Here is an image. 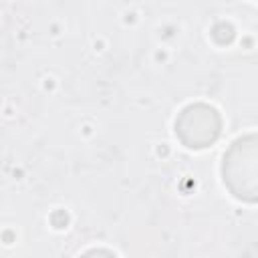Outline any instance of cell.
Instances as JSON below:
<instances>
[{
  "instance_id": "3",
  "label": "cell",
  "mask_w": 258,
  "mask_h": 258,
  "mask_svg": "<svg viewBox=\"0 0 258 258\" xmlns=\"http://www.w3.org/2000/svg\"><path fill=\"white\" fill-rule=\"evenodd\" d=\"M81 258H117V256L111 250H107V248H91Z\"/></svg>"
},
{
  "instance_id": "2",
  "label": "cell",
  "mask_w": 258,
  "mask_h": 258,
  "mask_svg": "<svg viewBox=\"0 0 258 258\" xmlns=\"http://www.w3.org/2000/svg\"><path fill=\"white\" fill-rule=\"evenodd\" d=\"M222 131L220 113L206 103H191L175 117V135L189 149H204L216 143Z\"/></svg>"
},
{
  "instance_id": "1",
  "label": "cell",
  "mask_w": 258,
  "mask_h": 258,
  "mask_svg": "<svg viewBox=\"0 0 258 258\" xmlns=\"http://www.w3.org/2000/svg\"><path fill=\"white\" fill-rule=\"evenodd\" d=\"M222 181L242 202L258 204V133H248L230 143L222 157Z\"/></svg>"
}]
</instances>
